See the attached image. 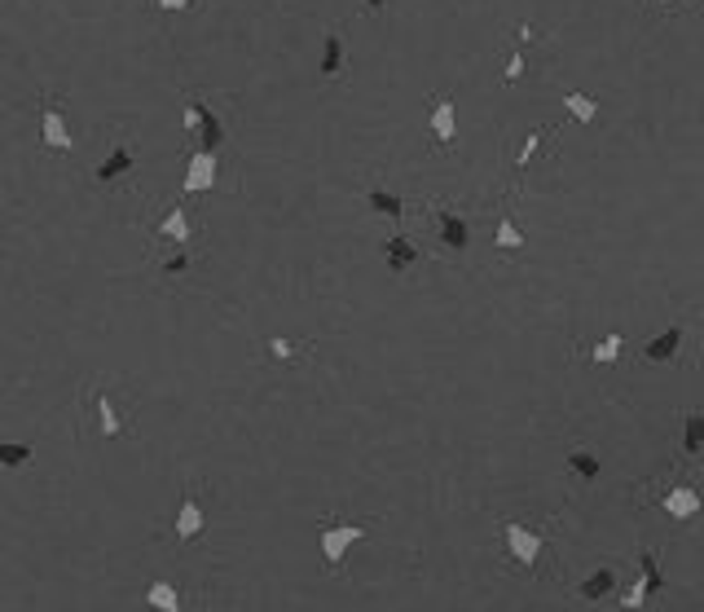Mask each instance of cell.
Masks as SVG:
<instances>
[{
  "label": "cell",
  "mask_w": 704,
  "mask_h": 612,
  "mask_svg": "<svg viewBox=\"0 0 704 612\" xmlns=\"http://www.w3.org/2000/svg\"><path fill=\"white\" fill-rule=\"evenodd\" d=\"M365 4H370V9H374V13H379V9H387V4H392V0H365Z\"/></svg>",
  "instance_id": "obj_32"
},
{
  "label": "cell",
  "mask_w": 704,
  "mask_h": 612,
  "mask_svg": "<svg viewBox=\"0 0 704 612\" xmlns=\"http://www.w3.org/2000/svg\"><path fill=\"white\" fill-rule=\"evenodd\" d=\"M616 586H621L616 569H594L586 582H582V600H586V604H603L607 595H616Z\"/></svg>",
  "instance_id": "obj_12"
},
{
  "label": "cell",
  "mask_w": 704,
  "mask_h": 612,
  "mask_svg": "<svg viewBox=\"0 0 704 612\" xmlns=\"http://www.w3.org/2000/svg\"><path fill=\"white\" fill-rule=\"evenodd\" d=\"M493 243H497V251H520V247H524V234L515 230V221H511V216H502V221H497V239H493Z\"/></svg>",
  "instance_id": "obj_24"
},
{
  "label": "cell",
  "mask_w": 704,
  "mask_h": 612,
  "mask_svg": "<svg viewBox=\"0 0 704 612\" xmlns=\"http://www.w3.org/2000/svg\"><path fill=\"white\" fill-rule=\"evenodd\" d=\"M322 75H326V80H340V75H344V35H340V31H326V49H322Z\"/></svg>",
  "instance_id": "obj_16"
},
{
  "label": "cell",
  "mask_w": 704,
  "mask_h": 612,
  "mask_svg": "<svg viewBox=\"0 0 704 612\" xmlns=\"http://www.w3.org/2000/svg\"><path fill=\"white\" fill-rule=\"evenodd\" d=\"M269 357L273 362H300V353H313V344H295V340H286V335H269Z\"/></svg>",
  "instance_id": "obj_20"
},
{
  "label": "cell",
  "mask_w": 704,
  "mask_h": 612,
  "mask_svg": "<svg viewBox=\"0 0 704 612\" xmlns=\"http://www.w3.org/2000/svg\"><path fill=\"white\" fill-rule=\"evenodd\" d=\"M370 533V524H344V520H331V524H322V560H326V569L331 573H344V560H348V551Z\"/></svg>",
  "instance_id": "obj_1"
},
{
  "label": "cell",
  "mask_w": 704,
  "mask_h": 612,
  "mask_svg": "<svg viewBox=\"0 0 704 612\" xmlns=\"http://www.w3.org/2000/svg\"><path fill=\"white\" fill-rule=\"evenodd\" d=\"M568 472L590 481V476H598V459H594L590 450H573V454H568Z\"/></svg>",
  "instance_id": "obj_26"
},
{
  "label": "cell",
  "mask_w": 704,
  "mask_h": 612,
  "mask_svg": "<svg viewBox=\"0 0 704 612\" xmlns=\"http://www.w3.org/2000/svg\"><path fill=\"white\" fill-rule=\"evenodd\" d=\"M216 177H221V154L216 150H194L190 159H185V190H212L216 185Z\"/></svg>",
  "instance_id": "obj_5"
},
{
  "label": "cell",
  "mask_w": 704,
  "mask_h": 612,
  "mask_svg": "<svg viewBox=\"0 0 704 612\" xmlns=\"http://www.w3.org/2000/svg\"><path fill=\"white\" fill-rule=\"evenodd\" d=\"M542 546H546V533L524 529V524H506V551H511V560H515L524 573H533V564H537Z\"/></svg>",
  "instance_id": "obj_4"
},
{
  "label": "cell",
  "mask_w": 704,
  "mask_h": 612,
  "mask_svg": "<svg viewBox=\"0 0 704 612\" xmlns=\"http://www.w3.org/2000/svg\"><path fill=\"white\" fill-rule=\"evenodd\" d=\"M621 349H625V340L616 335V331H607L594 349H590V362H598V366H612L616 357H621Z\"/></svg>",
  "instance_id": "obj_22"
},
{
  "label": "cell",
  "mask_w": 704,
  "mask_h": 612,
  "mask_svg": "<svg viewBox=\"0 0 704 612\" xmlns=\"http://www.w3.org/2000/svg\"><path fill=\"white\" fill-rule=\"evenodd\" d=\"M436 234H441V247H445V251H467V243H471V230L458 212H441Z\"/></svg>",
  "instance_id": "obj_11"
},
{
  "label": "cell",
  "mask_w": 704,
  "mask_h": 612,
  "mask_svg": "<svg viewBox=\"0 0 704 612\" xmlns=\"http://www.w3.org/2000/svg\"><path fill=\"white\" fill-rule=\"evenodd\" d=\"M432 137H436L441 145L454 141V102H450V98H441V102L432 106Z\"/></svg>",
  "instance_id": "obj_18"
},
{
  "label": "cell",
  "mask_w": 704,
  "mask_h": 612,
  "mask_svg": "<svg viewBox=\"0 0 704 612\" xmlns=\"http://www.w3.org/2000/svg\"><path fill=\"white\" fill-rule=\"evenodd\" d=\"M542 137H546V132H542V128H537V132H533V137H528V141H524V150H520V159H515V168H528V159H533V154H537V145H542Z\"/></svg>",
  "instance_id": "obj_27"
},
{
  "label": "cell",
  "mask_w": 704,
  "mask_h": 612,
  "mask_svg": "<svg viewBox=\"0 0 704 612\" xmlns=\"http://www.w3.org/2000/svg\"><path fill=\"white\" fill-rule=\"evenodd\" d=\"M661 9H678V4H692V0H656Z\"/></svg>",
  "instance_id": "obj_31"
},
{
  "label": "cell",
  "mask_w": 704,
  "mask_h": 612,
  "mask_svg": "<svg viewBox=\"0 0 704 612\" xmlns=\"http://www.w3.org/2000/svg\"><path fill=\"white\" fill-rule=\"evenodd\" d=\"M564 106L573 111V120H582V123H590L594 115H598L594 98H586V93H564Z\"/></svg>",
  "instance_id": "obj_25"
},
{
  "label": "cell",
  "mask_w": 704,
  "mask_h": 612,
  "mask_svg": "<svg viewBox=\"0 0 704 612\" xmlns=\"http://www.w3.org/2000/svg\"><path fill=\"white\" fill-rule=\"evenodd\" d=\"M652 586H661V569H656V560H652V555H643V573H638V582L621 595V604H625V608H643V604H647V595H652Z\"/></svg>",
  "instance_id": "obj_10"
},
{
  "label": "cell",
  "mask_w": 704,
  "mask_h": 612,
  "mask_svg": "<svg viewBox=\"0 0 704 612\" xmlns=\"http://www.w3.org/2000/svg\"><path fill=\"white\" fill-rule=\"evenodd\" d=\"M661 506H665L674 520H692V515L700 511V493L692 490V485H678V490H669L661 498Z\"/></svg>",
  "instance_id": "obj_13"
},
{
  "label": "cell",
  "mask_w": 704,
  "mask_h": 612,
  "mask_svg": "<svg viewBox=\"0 0 704 612\" xmlns=\"http://www.w3.org/2000/svg\"><path fill=\"white\" fill-rule=\"evenodd\" d=\"M154 4H159V9H190L194 0H154Z\"/></svg>",
  "instance_id": "obj_30"
},
{
  "label": "cell",
  "mask_w": 704,
  "mask_h": 612,
  "mask_svg": "<svg viewBox=\"0 0 704 612\" xmlns=\"http://www.w3.org/2000/svg\"><path fill=\"white\" fill-rule=\"evenodd\" d=\"M520 75H524V58H520V53H515V58H511V62H506V75H502V80H506V84H515V80H520Z\"/></svg>",
  "instance_id": "obj_28"
},
{
  "label": "cell",
  "mask_w": 704,
  "mask_h": 612,
  "mask_svg": "<svg viewBox=\"0 0 704 612\" xmlns=\"http://www.w3.org/2000/svg\"><path fill=\"white\" fill-rule=\"evenodd\" d=\"M414 260H418V247L410 243L405 234L387 239V269H392V273H405V269H410Z\"/></svg>",
  "instance_id": "obj_17"
},
{
  "label": "cell",
  "mask_w": 704,
  "mask_h": 612,
  "mask_svg": "<svg viewBox=\"0 0 704 612\" xmlns=\"http://www.w3.org/2000/svg\"><path fill=\"white\" fill-rule=\"evenodd\" d=\"M40 141L53 150V154H71L75 150V137H71V123H66V111L58 98L40 102Z\"/></svg>",
  "instance_id": "obj_2"
},
{
  "label": "cell",
  "mask_w": 704,
  "mask_h": 612,
  "mask_svg": "<svg viewBox=\"0 0 704 612\" xmlns=\"http://www.w3.org/2000/svg\"><path fill=\"white\" fill-rule=\"evenodd\" d=\"M704 450V414H687L683 419V454L696 459Z\"/></svg>",
  "instance_id": "obj_21"
},
{
  "label": "cell",
  "mask_w": 704,
  "mask_h": 612,
  "mask_svg": "<svg viewBox=\"0 0 704 612\" xmlns=\"http://www.w3.org/2000/svg\"><path fill=\"white\" fill-rule=\"evenodd\" d=\"M31 445H22V441H0V467H27L31 463Z\"/></svg>",
  "instance_id": "obj_23"
},
{
  "label": "cell",
  "mask_w": 704,
  "mask_h": 612,
  "mask_svg": "<svg viewBox=\"0 0 704 612\" xmlns=\"http://www.w3.org/2000/svg\"><path fill=\"white\" fill-rule=\"evenodd\" d=\"M159 239H163V243L185 247V239H190V221H185V212H181V208H172V212L163 216V225H159Z\"/></svg>",
  "instance_id": "obj_19"
},
{
  "label": "cell",
  "mask_w": 704,
  "mask_h": 612,
  "mask_svg": "<svg viewBox=\"0 0 704 612\" xmlns=\"http://www.w3.org/2000/svg\"><path fill=\"white\" fill-rule=\"evenodd\" d=\"M93 405H98V432L106 441L123 436V423H119V410H115V392L111 388H93Z\"/></svg>",
  "instance_id": "obj_9"
},
{
  "label": "cell",
  "mask_w": 704,
  "mask_h": 612,
  "mask_svg": "<svg viewBox=\"0 0 704 612\" xmlns=\"http://www.w3.org/2000/svg\"><path fill=\"white\" fill-rule=\"evenodd\" d=\"M132 168H137V150H132L128 141H119L115 150L102 159V168H98L93 177H98V185H111V181H123Z\"/></svg>",
  "instance_id": "obj_8"
},
{
  "label": "cell",
  "mask_w": 704,
  "mask_h": 612,
  "mask_svg": "<svg viewBox=\"0 0 704 612\" xmlns=\"http://www.w3.org/2000/svg\"><path fill=\"white\" fill-rule=\"evenodd\" d=\"M683 344H687V322H669L656 340L643 344V357H647V362H678Z\"/></svg>",
  "instance_id": "obj_6"
},
{
  "label": "cell",
  "mask_w": 704,
  "mask_h": 612,
  "mask_svg": "<svg viewBox=\"0 0 704 612\" xmlns=\"http://www.w3.org/2000/svg\"><path fill=\"white\" fill-rule=\"evenodd\" d=\"M365 203H370V212L383 216V221H401V216H405V203H401V194H392V190H379V185H374V190L365 194Z\"/></svg>",
  "instance_id": "obj_15"
},
{
  "label": "cell",
  "mask_w": 704,
  "mask_h": 612,
  "mask_svg": "<svg viewBox=\"0 0 704 612\" xmlns=\"http://www.w3.org/2000/svg\"><path fill=\"white\" fill-rule=\"evenodd\" d=\"M185 269H190V255H185V251H181V255H172V260L163 264V273H185Z\"/></svg>",
  "instance_id": "obj_29"
},
{
  "label": "cell",
  "mask_w": 704,
  "mask_h": 612,
  "mask_svg": "<svg viewBox=\"0 0 704 612\" xmlns=\"http://www.w3.org/2000/svg\"><path fill=\"white\" fill-rule=\"evenodd\" d=\"M203 529H207V511H203V502L194 493H185L181 506H176V537L181 542H199Z\"/></svg>",
  "instance_id": "obj_7"
},
{
  "label": "cell",
  "mask_w": 704,
  "mask_h": 612,
  "mask_svg": "<svg viewBox=\"0 0 704 612\" xmlns=\"http://www.w3.org/2000/svg\"><path fill=\"white\" fill-rule=\"evenodd\" d=\"M145 604H150L154 612H185V600H181V591H176L172 582H163V577L145 586Z\"/></svg>",
  "instance_id": "obj_14"
},
{
  "label": "cell",
  "mask_w": 704,
  "mask_h": 612,
  "mask_svg": "<svg viewBox=\"0 0 704 612\" xmlns=\"http://www.w3.org/2000/svg\"><path fill=\"white\" fill-rule=\"evenodd\" d=\"M185 128L199 132V150H216V154H221V145H225V123H221V115H216L212 106H203V102L194 98L190 111H185Z\"/></svg>",
  "instance_id": "obj_3"
}]
</instances>
